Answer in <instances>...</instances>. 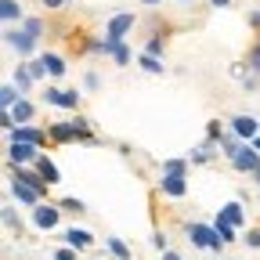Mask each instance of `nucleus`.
<instances>
[{"mask_svg":"<svg viewBox=\"0 0 260 260\" xmlns=\"http://www.w3.org/2000/svg\"><path fill=\"white\" fill-rule=\"evenodd\" d=\"M162 260H184L181 253H174V249H167V253H162Z\"/></svg>","mask_w":260,"mask_h":260,"instance_id":"ea45409f","label":"nucleus"},{"mask_svg":"<svg viewBox=\"0 0 260 260\" xmlns=\"http://www.w3.org/2000/svg\"><path fill=\"white\" fill-rule=\"evenodd\" d=\"M184 170H188V159H167V162H162V174H177V177H184Z\"/></svg>","mask_w":260,"mask_h":260,"instance_id":"a878e982","label":"nucleus"},{"mask_svg":"<svg viewBox=\"0 0 260 260\" xmlns=\"http://www.w3.org/2000/svg\"><path fill=\"white\" fill-rule=\"evenodd\" d=\"M61 4H69V0H61Z\"/></svg>","mask_w":260,"mask_h":260,"instance_id":"de8ad7c7","label":"nucleus"},{"mask_svg":"<svg viewBox=\"0 0 260 260\" xmlns=\"http://www.w3.org/2000/svg\"><path fill=\"white\" fill-rule=\"evenodd\" d=\"M246 246L260 249V228H249V232H246Z\"/></svg>","mask_w":260,"mask_h":260,"instance_id":"72a5a7b5","label":"nucleus"},{"mask_svg":"<svg viewBox=\"0 0 260 260\" xmlns=\"http://www.w3.org/2000/svg\"><path fill=\"white\" fill-rule=\"evenodd\" d=\"M4 40H8V47H11V51H18L22 58L37 54V37H29L22 25H18V29H15V25H8V29H4Z\"/></svg>","mask_w":260,"mask_h":260,"instance_id":"7ed1b4c3","label":"nucleus"},{"mask_svg":"<svg viewBox=\"0 0 260 260\" xmlns=\"http://www.w3.org/2000/svg\"><path fill=\"white\" fill-rule=\"evenodd\" d=\"M47 105H58V109H69V112H76L80 109V94L76 90H58V87H47Z\"/></svg>","mask_w":260,"mask_h":260,"instance_id":"6e6552de","label":"nucleus"},{"mask_svg":"<svg viewBox=\"0 0 260 260\" xmlns=\"http://www.w3.org/2000/svg\"><path fill=\"white\" fill-rule=\"evenodd\" d=\"M40 61H44L47 76H65V73H69V69H65V58H61V54H54V51H44V54H40Z\"/></svg>","mask_w":260,"mask_h":260,"instance_id":"a211bd4d","label":"nucleus"},{"mask_svg":"<svg viewBox=\"0 0 260 260\" xmlns=\"http://www.w3.org/2000/svg\"><path fill=\"white\" fill-rule=\"evenodd\" d=\"M217 217H220L224 224H232V228H242V220H246V213H242V203H224Z\"/></svg>","mask_w":260,"mask_h":260,"instance_id":"dca6fc26","label":"nucleus"},{"mask_svg":"<svg viewBox=\"0 0 260 260\" xmlns=\"http://www.w3.org/2000/svg\"><path fill=\"white\" fill-rule=\"evenodd\" d=\"M145 54H152V58H159V54H162V40H159V37H152V40L145 44Z\"/></svg>","mask_w":260,"mask_h":260,"instance_id":"473e14b6","label":"nucleus"},{"mask_svg":"<svg viewBox=\"0 0 260 260\" xmlns=\"http://www.w3.org/2000/svg\"><path fill=\"white\" fill-rule=\"evenodd\" d=\"M32 112H37V109H32V102H25V98H22V102H18L8 116H11V123H15V126H25V123L32 119Z\"/></svg>","mask_w":260,"mask_h":260,"instance_id":"aec40b11","label":"nucleus"},{"mask_svg":"<svg viewBox=\"0 0 260 260\" xmlns=\"http://www.w3.org/2000/svg\"><path fill=\"white\" fill-rule=\"evenodd\" d=\"M15 181H22V184H29V188H37L40 195H47V181H44V174L40 170H25V167H15Z\"/></svg>","mask_w":260,"mask_h":260,"instance_id":"f8f14e48","label":"nucleus"},{"mask_svg":"<svg viewBox=\"0 0 260 260\" xmlns=\"http://www.w3.org/2000/svg\"><path fill=\"white\" fill-rule=\"evenodd\" d=\"M22 29L29 32V37H37V40L44 37V22H40V18H25V22H22Z\"/></svg>","mask_w":260,"mask_h":260,"instance_id":"cd10ccee","label":"nucleus"},{"mask_svg":"<svg viewBox=\"0 0 260 260\" xmlns=\"http://www.w3.org/2000/svg\"><path fill=\"white\" fill-rule=\"evenodd\" d=\"M40 4H44V8H51V11H54V8H61V0H40Z\"/></svg>","mask_w":260,"mask_h":260,"instance_id":"a19ab883","label":"nucleus"},{"mask_svg":"<svg viewBox=\"0 0 260 260\" xmlns=\"http://www.w3.org/2000/svg\"><path fill=\"white\" fill-rule=\"evenodd\" d=\"M188 162H206L210 159V141H203L199 148H191V155H184Z\"/></svg>","mask_w":260,"mask_h":260,"instance_id":"bb28decb","label":"nucleus"},{"mask_svg":"<svg viewBox=\"0 0 260 260\" xmlns=\"http://www.w3.org/2000/svg\"><path fill=\"white\" fill-rule=\"evenodd\" d=\"M206 141H210V145L224 141V130H220V123H217V119H213V123H210V130H206Z\"/></svg>","mask_w":260,"mask_h":260,"instance_id":"c756f323","label":"nucleus"},{"mask_svg":"<svg viewBox=\"0 0 260 260\" xmlns=\"http://www.w3.org/2000/svg\"><path fill=\"white\" fill-rule=\"evenodd\" d=\"M47 134H51V141H58V145H69V141H90V123L76 116L73 123H51V126H47Z\"/></svg>","mask_w":260,"mask_h":260,"instance_id":"f257e3e1","label":"nucleus"},{"mask_svg":"<svg viewBox=\"0 0 260 260\" xmlns=\"http://www.w3.org/2000/svg\"><path fill=\"white\" fill-rule=\"evenodd\" d=\"M22 98H25V94H22L15 83H4V87H0V105H4V112H11V109L22 102Z\"/></svg>","mask_w":260,"mask_h":260,"instance_id":"6ab92c4d","label":"nucleus"},{"mask_svg":"<svg viewBox=\"0 0 260 260\" xmlns=\"http://www.w3.org/2000/svg\"><path fill=\"white\" fill-rule=\"evenodd\" d=\"M29 73H32V80H44V76H47V69H44V61H40V58L29 65Z\"/></svg>","mask_w":260,"mask_h":260,"instance_id":"f704fd0d","label":"nucleus"},{"mask_svg":"<svg viewBox=\"0 0 260 260\" xmlns=\"http://www.w3.org/2000/svg\"><path fill=\"white\" fill-rule=\"evenodd\" d=\"M253 181H256V184H260V174H253Z\"/></svg>","mask_w":260,"mask_h":260,"instance_id":"a18cd8bd","label":"nucleus"},{"mask_svg":"<svg viewBox=\"0 0 260 260\" xmlns=\"http://www.w3.org/2000/svg\"><path fill=\"white\" fill-rule=\"evenodd\" d=\"M58 206H61V210H69V213H83V203H80V199H73V195H69V199H61Z\"/></svg>","mask_w":260,"mask_h":260,"instance_id":"2f4dec72","label":"nucleus"},{"mask_svg":"<svg viewBox=\"0 0 260 260\" xmlns=\"http://www.w3.org/2000/svg\"><path fill=\"white\" fill-rule=\"evenodd\" d=\"M37 170L44 174L47 184H58V181H61V174H58V167L51 162V155H40V159H37Z\"/></svg>","mask_w":260,"mask_h":260,"instance_id":"412c9836","label":"nucleus"},{"mask_svg":"<svg viewBox=\"0 0 260 260\" xmlns=\"http://www.w3.org/2000/svg\"><path fill=\"white\" fill-rule=\"evenodd\" d=\"M11 195H15L18 203H25V206H40V203H44V195H40L37 188L22 184V181H11Z\"/></svg>","mask_w":260,"mask_h":260,"instance_id":"ddd939ff","label":"nucleus"},{"mask_svg":"<svg viewBox=\"0 0 260 260\" xmlns=\"http://www.w3.org/2000/svg\"><path fill=\"white\" fill-rule=\"evenodd\" d=\"M188 239H191V246H199V249H213V253L224 249V242H220V235H217V228H213V224L191 220V224H188Z\"/></svg>","mask_w":260,"mask_h":260,"instance_id":"f03ea898","label":"nucleus"},{"mask_svg":"<svg viewBox=\"0 0 260 260\" xmlns=\"http://www.w3.org/2000/svg\"><path fill=\"white\" fill-rule=\"evenodd\" d=\"M0 18H4L8 25H11V22H18V25H22V22H25V11H22L18 0H0Z\"/></svg>","mask_w":260,"mask_h":260,"instance_id":"f3484780","label":"nucleus"},{"mask_svg":"<svg viewBox=\"0 0 260 260\" xmlns=\"http://www.w3.org/2000/svg\"><path fill=\"white\" fill-rule=\"evenodd\" d=\"M130 29H134V11H119V15H112V18H109L105 37H109V40H123Z\"/></svg>","mask_w":260,"mask_h":260,"instance_id":"20e7f679","label":"nucleus"},{"mask_svg":"<svg viewBox=\"0 0 260 260\" xmlns=\"http://www.w3.org/2000/svg\"><path fill=\"white\" fill-rule=\"evenodd\" d=\"M210 4H213V8H228V4H232V0H210Z\"/></svg>","mask_w":260,"mask_h":260,"instance_id":"79ce46f5","label":"nucleus"},{"mask_svg":"<svg viewBox=\"0 0 260 260\" xmlns=\"http://www.w3.org/2000/svg\"><path fill=\"white\" fill-rule=\"evenodd\" d=\"M181 4H195V0H181Z\"/></svg>","mask_w":260,"mask_h":260,"instance_id":"49530a36","label":"nucleus"},{"mask_svg":"<svg viewBox=\"0 0 260 260\" xmlns=\"http://www.w3.org/2000/svg\"><path fill=\"white\" fill-rule=\"evenodd\" d=\"M138 65H141L145 73H152V76H159V73H162V61H159V58H152V54H141V58H138Z\"/></svg>","mask_w":260,"mask_h":260,"instance_id":"393cba45","label":"nucleus"},{"mask_svg":"<svg viewBox=\"0 0 260 260\" xmlns=\"http://www.w3.org/2000/svg\"><path fill=\"white\" fill-rule=\"evenodd\" d=\"M102 54H109L116 65H126L130 61V47H126V40H102Z\"/></svg>","mask_w":260,"mask_h":260,"instance_id":"9b49d317","label":"nucleus"},{"mask_svg":"<svg viewBox=\"0 0 260 260\" xmlns=\"http://www.w3.org/2000/svg\"><path fill=\"white\" fill-rule=\"evenodd\" d=\"M83 87H87V90H98V87H102V80H98V73H87V76H83Z\"/></svg>","mask_w":260,"mask_h":260,"instance_id":"c9c22d12","label":"nucleus"},{"mask_svg":"<svg viewBox=\"0 0 260 260\" xmlns=\"http://www.w3.org/2000/svg\"><path fill=\"white\" fill-rule=\"evenodd\" d=\"M249 69H253V73L260 76V40H256V44L249 47Z\"/></svg>","mask_w":260,"mask_h":260,"instance_id":"7c9ffc66","label":"nucleus"},{"mask_svg":"<svg viewBox=\"0 0 260 260\" xmlns=\"http://www.w3.org/2000/svg\"><path fill=\"white\" fill-rule=\"evenodd\" d=\"M232 167H235L239 174H260V152H256L253 145H242V152L232 159Z\"/></svg>","mask_w":260,"mask_h":260,"instance_id":"423d86ee","label":"nucleus"},{"mask_svg":"<svg viewBox=\"0 0 260 260\" xmlns=\"http://www.w3.org/2000/svg\"><path fill=\"white\" fill-rule=\"evenodd\" d=\"M141 4H162V0H141Z\"/></svg>","mask_w":260,"mask_h":260,"instance_id":"c03bdc74","label":"nucleus"},{"mask_svg":"<svg viewBox=\"0 0 260 260\" xmlns=\"http://www.w3.org/2000/svg\"><path fill=\"white\" fill-rule=\"evenodd\" d=\"M249 145H253V148H256V152H260V134H256V138H253V141H249Z\"/></svg>","mask_w":260,"mask_h":260,"instance_id":"37998d69","label":"nucleus"},{"mask_svg":"<svg viewBox=\"0 0 260 260\" xmlns=\"http://www.w3.org/2000/svg\"><path fill=\"white\" fill-rule=\"evenodd\" d=\"M213 228H217V235H220V242H224V246L239 239V228H232V224H224L220 217H213Z\"/></svg>","mask_w":260,"mask_h":260,"instance_id":"4be33fe9","label":"nucleus"},{"mask_svg":"<svg viewBox=\"0 0 260 260\" xmlns=\"http://www.w3.org/2000/svg\"><path fill=\"white\" fill-rule=\"evenodd\" d=\"M54 260H76V249L65 246V249H58V253H54Z\"/></svg>","mask_w":260,"mask_h":260,"instance_id":"4c0bfd02","label":"nucleus"},{"mask_svg":"<svg viewBox=\"0 0 260 260\" xmlns=\"http://www.w3.org/2000/svg\"><path fill=\"white\" fill-rule=\"evenodd\" d=\"M8 138H11V141H22V145H32V148H40L51 134H47V130H37V126H15Z\"/></svg>","mask_w":260,"mask_h":260,"instance_id":"1a4fd4ad","label":"nucleus"},{"mask_svg":"<svg viewBox=\"0 0 260 260\" xmlns=\"http://www.w3.org/2000/svg\"><path fill=\"white\" fill-rule=\"evenodd\" d=\"M37 159H40V148L22 145V141L8 145V162H11V167H25V162H37Z\"/></svg>","mask_w":260,"mask_h":260,"instance_id":"39448f33","label":"nucleus"},{"mask_svg":"<svg viewBox=\"0 0 260 260\" xmlns=\"http://www.w3.org/2000/svg\"><path fill=\"white\" fill-rule=\"evenodd\" d=\"M15 87H18L22 94L32 87V73H29V65H18V69H15Z\"/></svg>","mask_w":260,"mask_h":260,"instance_id":"b1692460","label":"nucleus"},{"mask_svg":"<svg viewBox=\"0 0 260 260\" xmlns=\"http://www.w3.org/2000/svg\"><path fill=\"white\" fill-rule=\"evenodd\" d=\"M0 213H4V224L11 228V232H22V220L15 217V210H11V206H4V210H0Z\"/></svg>","mask_w":260,"mask_h":260,"instance_id":"c85d7f7f","label":"nucleus"},{"mask_svg":"<svg viewBox=\"0 0 260 260\" xmlns=\"http://www.w3.org/2000/svg\"><path fill=\"white\" fill-rule=\"evenodd\" d=\"M232 134H235V138H242V141L249 145V141L260 134V123H256L253 116H235V119H232Z\"/></svg>","mask_w":260,"mask_h":260,"instance_id":"9d476101","label":"nucleus"},{"mask_svg":"<svg viewBox=\"0 0 260 260\" xmlns=\"http://www.w3.org/2000/svg\"><path fill=\"white\" fill-rule=\"evenodd\" d=\"M152 246H155V249H162V253H167V235H162V232H155V235H152Z\"/></svg>","mask_w":260,"mask_h":260,"instance_id":"e433bc0d","label":"nucleus"},{"mask_svg":"<svg viewBox=\"0 0 260 260\" xmlns=\"http://www.w3.org/2000/svg\"><path fill=\"white\" fill-rule=\"evenodd\" d=\"M105 246H109V253H112L116 260H134V253H130V246H126L123 239H109Z\"/></svg>","mask_w":260,"mask_h":260,"instance_id":"5701e85b","label":"nucleus"},{"mask_svg":"<svg viewBox=\"0 0 260 260\" xmlns=\"http://www.w3.org/2000/svg\"><path fill=\"white\" fill-rule=\"evenodd\" d=\"M61 206H51V203H40V206H32V224H37L40 228V232H51V228L58 224V213Z\"/></svg>","mask_w":260,"mask_h":260,"instance_id":"0eeeda50","label":"nucleus"},{"mask_svg":"<svg viewBox=\"0 0 260 260\" xmlns=\"http://www.w3.org/2000/svg\"><path fill=\"white\" fill-rule=\"evenodd\" d=\"M159 191H162V195H174V199H181V195L188 191V181H184V177H177V174H162Z\"/></svg>","mask_w":260,"mask_h":260,"instance_id":"4468645a","label":"nucleus"},{"mask_svg":"<svg viewBox=\"0 0 260 260\" xmlns=\"http://www.w3.org/2000/svg\"><path fill=\"white\" fill-rule=\"evenodd\" d=\"M90 242H94V235H90V232H83V228H69V232H65V246L76 249V253H80V249H87Z\"/></svg>","mask_w":260,"mask_h":260,"instance_id":"2eb2a0df","label":"nucleus"},{"mask_svg":"<svg viewBox=\"0 0 260 260\" xmlns=\"http://www.w3.org/2000/svg\"><path fill=\"white\" fill-rule=\"evenodd\" d=\"M249 25H256V29H260V8H256V11H249Z\"/></svg>","mask_w":260,"mask_h":260,"instance_id":"58836bf2","label":"nucleus"}]
</instances>
